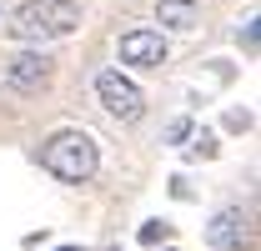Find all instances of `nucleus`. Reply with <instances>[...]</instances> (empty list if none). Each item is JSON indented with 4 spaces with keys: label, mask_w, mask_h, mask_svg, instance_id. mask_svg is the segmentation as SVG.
<instances>
[{
    "label": "nucleus",
    "mask_w": 261,
    "mask_h": 251,
    "mask_svg": "<svg viewBox=\"0 0 261 251\" xmlns=\"http://www.w3.org/2000/svg\"><path fill=\"white\" fill-rule=\"evenodd\" d=\"M161 236H166V221H146V226H141V241H146V246L161 241Z\"/></svg>",
    "instance_id": "nucleus-9"
},
{
    "label": "nucleus",
    "mask_w": 261,
    "mask_h": 251,
    "mask_svg": "<svg viewBox=\"0 0 261 251\" xmlns=\"http://www.w3.org/2000/svg\"><path fill=\"white\" fill-rule=\"evenodd\" d=\"M191 156H216V136H211V131H201V136H196Z\"/></svg>",
    "instance_id": "nucleus-8"
},
{
    "label": "nucleus",
    "mask_w": 261,
    "mask_h": 251,
    "mask_svg": "<svg viewBox=\"0 0 261 251\" xmlns=\"http://www.w3.org/2000/svg\"><path fill=\"white\" fill-rule=\"evenodd\" d=\"M206 241H211V251H241V246H251V216H246L241 206H226L221 216L211 221Z\"/></svg>",
    "instance_id": "nucleus-5"
},
{
    "label": "nucleus",
    "mask_w": 261,
    "mask_h": 251,
    "mask_svg": "<svg viewBox=\"0 0 261 251\" xmlns=\"http://www.w3.org/2000/svg\"><path fill=\"white\" fill-rule=\"evenodd\" d=\"M40 161H45L50 176H61V181H70V186H81V181L96 176L100 151H96V136H91V131H56V136L40 146Z\"/></svg>",
    "instance_id": "nucleus-2"
},
{
    "label": "nucleus",
    "mask_w": 261,
    "mask_h": 251,
    "mask_svg": "<svg viewBox=\"0 0 261 251\" xmlns=\"http://www.w3.org/2000/svg\"><path fill=\"white\" fill-rule=\"evenodd\" d=\"M116 51H121V61H126V65L156 70V65H166V35L161 31H126Z\"/></svg>",
    "instance_id": "nucleus-4"
},
{
    "label": "nucleus",
    "mask_w": 261,
    "mask_h": 251,
    "mask_svg": "<svg viewBox=\"0 0 261 251\" xmlns=\"http://www.w3.org/2000/svg\"><path fill=\"white\" fill-rule=\"evenodd\" d=\"M186 136H191V121H176L171 131H166V141H186Z\"/></svg>",
    "instance_id": "nucleus-10"
},
{
    "label": "nucleus",
    "mask_w": 261,
    "mask_h": 251,
    "mask_svg": "<svg viewBox=\"0 0 261 251\" xmlns=\"http://www.w3.org/2000/svg\"><path fill=\"white\" fill-rule=\"evenodd\" d=\"M45 56L40 51H20V56H10V65H5V81L15 86V91H35L40 81H45Z\"/></svg>",
    "instance_id": "nucleus-6"
},
{
    "label": "nucleus",
    "mask_w": 261,
    "mask_h": 251,
    "mask_svg": "<svg viewBox=\"0 0 261 251\" xmlns=\"http://www.w3.org/2000/svg\"><path fill=\"white\" fill-rule=\"evenodd\" d=\"M196 20H201L196 0H161V5H156V26H161V31H191Z\"/></svg>",
    "instance_id": "nucleus-7"
},
{
    "label": "nucleus",
    "mask_w": 261,
    "mask_h": 251,
    "mask_svg": "<svg viewBox=\"0 0 261 251\" xmlns=\"http://www.w3.org/2000/svg\"><path fill=\"white\" fill-rule=\"evenodd\" d=\"M61 251H81V246H61Z\"/></svg>",
    "instance_id": "nucleus-11"
},
{
    "label": "nucleus",
    "mask_w": 261,
    "mask_h": 251,
    "mask_svg": "<svg viewBox=\"0 0 261 251\" xmlns=\"http://www.w3.org/2000/svg\"><path fill=\"white\" fill-rule=\"evenodd\" d=\"M96 95H100V106H106L116 121H141V111H146L141 86H136L130 76H121V70H100L96 76Z\"/></svg>",
    "instance_id": "nucleus-3"
},
{
    "label": "nucleus",
    "mask_w": 261,
    "mask_h": 251,
    "mask_svg": "<svg viewBox=\"0 0 261 251\" xmlns=\"http://www.w3.org/2000/svg\"><path fill=\"white\" fill-rule=\"evenodd\" d=\"M75 26H81L75 0H25L15 10V20H10V35L31 40V45H45V40H65Z\"/></svg>",
    "instance_id": "nucleus-1"
}]
</instances>
